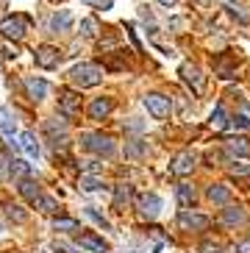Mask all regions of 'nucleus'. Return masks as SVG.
<instances>
[{"instance_id": "32", "label": "nucleus", "mask_w": 250, "mask_h": 253, "mask_svg": "<svg viewBox=\"0 0 250 253\" xmlns=\"http://www.w3.org/2000/svg\"><path fill=\"white\" fill-rule=\"evenodd\" d=\"M217 75H220L222 81H228V78H234V70H231V64L220 61V64H217Z\"/></svg>"}, {"instance_id": "23", "label": "nucleus", "mask_w": 250, "mask_h": 253, "mask_svg": "<svg viewBox=\"0 0 250 253\" xmlns=\"http://www.w3.org/2000/svg\"><path fill=\"white\" fill-rule=\"evenodd\" d=\"M208 126L217 128V131H222V128L228 126V114H225V109H222V106H217V109L211 112V120H208Z\"/></svg>"}, {"instance_id": "11", "label": "nucleus", "mask_w": 250, "mask_h": 253, "mask_svg": "<svg viewBox=\"0 0 250 253\" xmlns=\"http://www.w3.org/2000/svg\"><path fill=\"white\" fill-rule=\"evenodd\" d=\"M70 25H73V14H70L67 8H59V11L50 17V31H53V34H59V31H70Z\"/></svg>"}, {"instance_id": "1", "label": "nucleus", "mask_w": 250, "mask_h": 253, "mask_svg": "<svg viewBox=\"0 0 250 253\" xmlns=\"http://www.w3.org/2000/svg\"><path fill=\"white\" fill-rule=\"evenodd\" d=\"M70 78H73L75 86L89 89V86H97V84L103 81V70L97 67V64H75L70 70Z\"/></svg>"}, {"instance_id": "39", "label": "nucleus", "mask_w": 250, "mask_h": 253, "mask_svg": "<svg viewBox=\"0 0 250 253\" xmlns=\"http://www.w3.org/2000/svg\"><path fill=\"white\" fill-rule=\"evenodd\" d=\"M92 6H100V8H111V0H86Z\"/></svg>"}, {"instance_id": "8", "label": "nucleus", "mask_w": 250, "mask_h": 253, "mask_svg": "<svg viewBox=\"0 0 250 253\" xmlns=\"http://www.w3.org/2000/svg\"><path fill=\"white\" fill-rule=\"evenodd\" d=\"M181 78H184L186 84H189L195 92H203V84H206V78H203V73H200L198 64H181Z\"/></svg>"}, {"instance_id": "36", "label": "nucleus", "mask_w": 250, "mask_h": 253, "mask_svg": "<svg viewBox=\"0 0 250 253\" xmlns=\"http://www.w3.org/2000/svg\"><path fill=\"white\" fill-rule=\"evenodd\" d=\"M203 251H206V253H220L222 251V242H211V239H206V242H203Z\"/></svg>"}, {"instance_id": "17", "label": "nucleus", "mask_w": 250, "mask_h": 253, "mask_svg": "<svg viewBox=\"0 0 250 253\" xmlns=\"http://www.w3.org/2000/svg\"><path fill=\"white\" fill-rule=\"evenodd\" d=\"M44 134L59 145V139L64 142V136H67V126L61 123V120H47V123H44Z\"/></svg>"}, {"instance_id": "29", "label": "nucleus", "mask_w": 250, "mask_h": 253, "mask_svg": "<svg viewBox=\"0 0 250 253\" xmlns=\"http://www.w3.org/2000/svg\"><path fill=\"white\" fill-rule=\"evenodd\" d=\"M53 228H56V231H75V228H78V223L70 220V217H56V220H53Z\"/></svg>"}, {"instance_id": "19", "label": "nucleus", "mask_w": 250, "mask_h": 253, "mask_svg": "<svg viewBox=\"0 0 250 253\" xmlns=\"http://www.w3.org/2000/svg\"><path fill=\"white\" fill-rule=\"evenodd\" d=\"M242 220H245V211H242L239 206H228V209L220 214V223H222V225H239Z\"/></svg>"}, {"instance_id": "15", "label": "nucleus", "mask_w": 250, "mask_h": 253, "mask_svg": "<svg viewBox=\"0 0 250 253\" xmlns=\"http://www.w3.org/2000/svg\"><path fill=\"white\" fill-rule=\"evenodd\" d=\"M206 198L211 203H220V206H222V203L231 201V189H228V186H222V184H211L206 189Z\"/></svg>"}, {"instance_id": "2", "label": "nucleus", "mask_w": 250, "mask_h": 253, "mask_svg": "<svg viewBox=\"0 0 250 253\" xmlns=\"http://www.w3.org/2000/svg\"><path fill=\"white\" fill-rule=\"evenodd\" d=\"M81 145L89 153H97V156H111L114 153V142L106 134H81Z\"/></svg>"}, {"instance_id": "3", "label": "nucleus", "mask_w": 250, "mask_h": 253, "mask_svg": "<svg viewBox=\"0 0 250 253\" xmlns=\"http://www.w3.org/2000/svg\"><path fill=\"white\" fill-rule=\"evenodd\" d=\"M0 31H3V37L6 39L20 42V39L25 37V31H28V20H25V17H8V20H3Z\"/></svg>"}, {"instance_id": "16", "label": "nucleus", "mask_w": 250, "mask_h": 253, "mask_svg": "<svg viewBox=\"0 0 250 253\" xmlns=\"http://www.w3.org/2000/svg\"><path fill=\"white\" fill-rule=\"evenodd\" d=\"M25 89H28L31 100H42V97H47V84H44L42 78H28V81H25Z\"/></svg>"}, {"instance_id": "14", "label": "nucleus", "mask_w": 250, "mask_h": 253, "mask_svg": "<svg viewBox=\"0 0 250 253\" xmlns=\"http://www.w3.org/2000/svg\"><path fill=\"white\" fill-rule=\"evenodd\" d=\"M17 189H20V195H22L28 203H37V198L42 195V189H39V184H37L34 178H22Z\"/></svg>"}, {"instance_id": "31", "label": "nucleus", "mask_w": 250, "mask_h": 253, "mask_svg": "<svg viewBox=\"0 0 250 253\" xmlns=\"http://www.w3.org/2000/svg\"><path fill=\"white\" fill-rule=\"evenodd\" d=\"M142 150H145V145L136 139V142H131V145L125 148V156H131V159H133V156H142Z\"/></svg>"}, {"instance_id": "18", "label": "nucleus", "mask_w": 250, "mask_h": 253, "mask_svg": "<svg viewBox=\"0 0 250 253\" xmlns=\"http://www.w3.org/2000/svg\"><path fill=\"white\" fill-rule=\"evenodd\" d=\"M81 248H86V251H92V253H106L109 251L106 242L100 237H95V234H81Z\"/></svg>"}, {"instance_id": "9", "label": "nucleus", "mask_w": 250, "mask_h": 253, "mask_svg": "<svg viewBox=\"0 0 250 253\" xmlns=\"http://www.w3.org/2000/svg\"><path fill=\"white\" fill-rule=\"evenodd\" d=\"M178 225L186 228V231H206L208 217L206 214H192V211H181V214H178Z\"/></svg>"}, {"instance_id": "34", "label": "nucleus", "mask_w": 250, "mask_h": 253, "mask_svg": "<svg viewBox=\"0 0 250 253\" xmlns=\"http://www.w3.org/2000/svg\"><path fill=\"white\" fill-rule=\"evenodd\" d=\"M8 164H11V172H14V175H25V172H28V164L20 162V159H14V162H8Z\"/></svg>"}, {"instance_id": "33", "label": "nucleus", "mask_w": 250, "mask_h": 253, "mask_svg": "<svg viewBox=\"0 0 250 253\" xmlns=\"http://www.w3.org/2000/svg\"><path fill=\"white\" fill-rule=\"evenodd\" d=\"M234 128L250 131V117H248V114H236V117H234Z\"/></svg>"}, {"instance_id": "28", "label": "nucleus", "mask_w": 250, "mask_h": 253, "mask_svg": "<svg viewBox=\"0 0 250 253\" xmlns=\"http://www.w3.org/2000/svg\"><path fill=\"white\" fill-rule=\"evenodd\" d=\"M81 34H83L86 39L97 37V20H95V17H86V20L81 23Z\"/></svg>"}, {"instance_id": "38", "label": "nucleus", "mask_w": 250, "mask_h": 253, "mask_svg": "<svg viewBox=\"0 0 250 253\" xmlns=\"http://www.w3.org/2000/svg\"><path fill=\"white\" fill-rule=\"evenodd\" d=\"M236 253H250V239L239 242V245H236Z\"/></svg>"}, {"instance_id": "37", "label": "nucleus", "mask_w": 250, "mask_h": 253, "mask_svg": "<svg viewBox=\"0 0 250 253\" xmlns=\"http://www.w3.org/2000/svg\"><path fill=\"white\" fill-rule=\"evenodd\" d=\"M0 56H3V59H14V56H17V47L3 45V47H0Z\"/></svg>"}, {"instance_id": "41", "label": "nucleus", "mask_w": 250, "mask_h": 253, "mask_svg": "<svg viewBox=\"0 0 250 253\" xmlns=\"http://www.w3.org/2000/svg\"><path fill=\"white\" fill-rule=\"evenodd\" d=\"M192 3H195L198 8H206V6H208V0H192Z\"/></svg>"}, {"instance_id": "6", "label": "nucleus", "mask_w": 250, "mask_h": 253, "mask_svg": "<svg viewBox=\"0 0 250 253\" xmlns=\"http://www.w3.org/2000/svg\"><path fill=\"white\" fill-rule=\"evenodd\" d=\"M34 59H37V64H39V67L53 70L56 64H59L61 53H59V47H53V45H42V47H37V53H34Z\"/></svg>"}, {"instance_id": "20", "label": "nucleus", "mask_w": 250, "mask_h": 253, "mask_svg": "<svg viewBox=\"0 0 250 253\" xmlns=\"http://www.w3.org/2000/svg\"><path fill=\"white\" fill-rule=\"evenodd\" d=\"M20 148L25 150L31 159H37V156H39V142H37V136L31 134V131H25V134L20 136Z\"/></svg>"}, {"instance_id": "7", "label": "nucleus", "mask_w": 250, "mask_h": 253, "mask_svg": "<svg viewBox=\"0 0 250 253\" xmlns=\"http://www.w3.org/2000/svg\"><path fill=\"white\" fill-rule=\"evenodd\" d=\"M192 167H195V153H192V150H181V153H175L172 162H169V170L175 172V175H189Z\"/></svg>"}, {"instance_id": "21", "label": "nucleus", "mask_w": 250, "mask_h": 253, "mask_svg": "<svg viewBox=\"0 0 250 253\" xmlns=\"http://www.w3.org/2000/svg\"><path fill=\"white\" fill-rule=\"evenodd\" d=\"M128 201H131V186H128V184H117V186H114V209L123 211V209L128 206Z\"/></svg>"}, {"instance_id": "24", "label": "nucleus", "mask_w": 250, "mask_h": 253, "mask_svg": "<svg viewBox=\"0 0 250 253\" xmlns=\"http://www.w3.org/2000/svg\"><path fill=\"white\" fill-rule=\"evenodd\" d=\"M34 206H37L39 211H44V214H56V211H59V203L53 201V198H47V195H39Z\"/></svg>"}, {"instance_id": "5", "label": "nucleus", "mask_w": 250, "mask_h": 253, "mask_svg": "<svg viewBox=\"0 0 250 253\" xmlns=\"http://www.w3.org/2000/svg\"><path fill=\"white\" fill-rule=\"evenodd\" d=\"M142 103H145V109L150 114H153L156 120H164V117H169V97H164V95H145V100H142Z\"/></svg>"}, {"instance_id": "30", "label": "nucleus", "mask_w": 250, "mask_h": 253, "mask_svg": "<svg viewBox=\"0 0 250 253\" xmlns=\"http://www.w3.org/2000/svg\"><path fill=\"white\" fill-rule=\"evenodd\" d=\"M231 172H234V175H250V164L248 162H234L231 164Z\"/></svg>"}, {"instance_id": "10", "label": "nucleus", "mask_w": 250, "mask_h": 253, "mask_svg": "<svg viewBox=\"0 0 250 253\" xmlns=\"http://www.w3.org/2000/svg\"><path fill=\"white\" fill-rule=\"evenodd\" d=\"M139 211H142V217H156L162 211V198H159V195H142Z\"/></svg>"}, {"instance_id": "4", "label": "nucleus", "mask_w": 250, "mask_h": 253, "mask_svg": "<svg viewBox=\"0 0 250 253\" xmlns=\"http://www.w3.org/2000/svg\"><path fill=\"white\" fill-rule=\"evenodd\" d=\"M59 109L64 117H78L81 114V97H78V92L61 89L59 92Z\"/></svg>"}, {"instance_id": "27", "label": "nucleus", "mask_w": 250, "mask_h": 253, "mask_svg": "<svg viewBox=\"0 0 250 253\" xmlns=\"http://www.w3.org/2000/svg\"><path fill=\"white\" fill-rule=\"evenodd\" d=\"M78 186H81L83 192H97V189L103 186V181H100V178H95V175H81Z\"/></svg>"}, {"instance_id": "26", "label": "nucleus", "mask_w": 250, "mask_h": 253, "mask_svg": "<svg viewBox=\"0 0 250 253\" xmlns=\"http://www.w3.org/2000/svg\"><path fill=\"white\" fill-rule=\"evenodd\" d=\"M6 217H8V220H14V223H25V220H28L25 209L17 206V203H8V206H6Z\"/></svg>"}, {"instance_id": "35", "label": "nucleus", "mask_w": 250, "mask_h": 253, "mask_svg": "<svg viewBox=\"0 0 250 253\" xmlns=\"http://www.w3.org/2000/svg\"><path fill=\"white\" fill-rule=\"evenodd\" d=\"M86 217H92V220H95L97 225H103V228H109V220H106L103 214H97L95 209H86Z\"/></svg>"}, {"instance_id": "12", "label": "nucleus", "mask_w": 250, "mask_h": 253, "mask_svg": "<svg viewBox=\"0 0 250 253\" xmlns=\"http://www.w3.org/2000/svg\"><path fill=\"white\" fill-rule=\"evenodd\" d=\"M111 97H97V100H92V106H89V117L92 120H103V117H109V112H111Z\"/></svg>"}, {"instance_id": "22", "label": "nucleus", "mask_w": 250, "mask_h": 253, "mask_svg": "<svg viewBox=\"0 0 250 253\" xmlns=\"http://www.w3.org/2000/svg\"><path fill=\"white\" fill-rule=\"evenodd\" d=\"M0 134L6 136V139H14V120H11V114L0 106Z\"/></svg>"}, {"instance_id": "40", "label": "nucleus", "mask_w": 250, "mask_h": 253, "mask_svg": "<svg viewBox=\"0 0 250 253\" xmlns=\"http://www.w3.org/2000/svg\"><path fill=\"white\" fill-rule=\"evenodd\" d=\"M156 3H162V6H167V8H172L178 3V0H156Z\"/></svg>"}, {"instance_id": "25", "label": "nucleus", "mask_w": 250, "mask_h": 253, "mask_svg": "<svg viewBox=\"0 0 250 253\" xmlns=\"http://www.w3.org/2000/svg\"><path fill=\"white\" fill-rule=\"evenodd\" d=\"M175 198H178V203H181V206H189V203L195 201V189H192L189 184H178Z\"/></svg>"}, {"instance_id": "13", "label": "nucleus", "mask_w": 250, "mask_h": 253, "mask_svg": "<svg viewBox=\"0 0 250 253\" xmlns=\"http://www.w3.org/2000/svg\"><path fill=\"white\" fill-rule=\"evenodd\" d=\"M225 150H228V156L231 159H236V156H242V159H248L250 156V142L248 139H228L225 142Z\"/></svg>"}]
</instances>
